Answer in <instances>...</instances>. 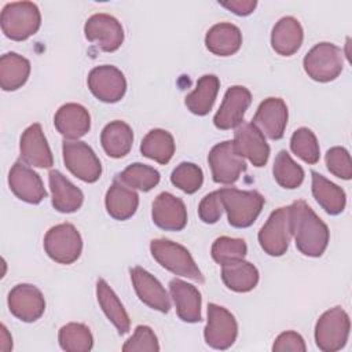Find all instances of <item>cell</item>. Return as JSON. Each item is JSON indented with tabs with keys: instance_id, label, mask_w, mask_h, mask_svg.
Returning a JSON list of instances; mask_svg holds the SVG:
<instances>
[{
	"instance_id": "4dcf8cb0",
	"label": "cell",
	"mask_w": 352,
	"mask_h": 352,
	"mask_svg": "<svg viewBox=\"0 0 352 352\" xmlns=\"http://www.w3.org/2000/svg\"><path fill=\"white\" fill-rule=\"evenodd\" d=\"M96 297L98 302L107 316V319L116 326L120 334H125L129 331L131 320L129 316L118 300L117 294L113 292V289L107 285L104 279H98L96 282Z\"/></svg>"
},
{
	"instance_id": "f1b7e54d",
	"label": "cell",
	"mask_w": 352,
	"mask_h": 352,
	"mask_svg": "<svg viewBox=\"0 0 352 352\" xmlns=\"http://www.w3.org/2000/svg\"><path fill=\"white\" fill-rule=\"evenodd\" d=\"M221 279L230 290L236 293H246L257 286L258 271L253 264L242 258L223 264Z\"/></svg>"
},
{
	"instance_id": "e0dca14e",
	"label": "cell",
	"mask_w": 352,
	"mask_h": 352,
	"mask_svg": "<svg viewBox=\"0 0 352 352\" xmlns=\"http://www.w3.org/2000/svg\"><path fill=\"white\" fill-rule=\"evenodd\" d=\"M8 184L11 191L28 204H40L47 197L41 177L23 161H16L10 169Z\"/></svg>"
},
{
	"instance_id": "4fadbf2b",
	"label": "cell",
	"mask_w": 352,
	"mask_h": 352,
	"mask_svg": "<svg viewBox=\"0 0 352 352\" xmlns=\"http://www.w3.org/2000/svg\"><path fill=\"white\" fill-rule=\"evenodd\" d=\"M84 33L88 41L96 43L102 51H117L124 41V29L118 19L109 14L91 15L84 26Z\"/></svg>"
},
{
	"instance_id": "5bb4252c",
	"label": "cell",
	"mask_w": 352,
	"mask_h": 352,
	"mask_svg": "<svg viewBox=\"0 0 352 352\" xmlns=\"http://www.w3.org/2000/svg\"><path fill=\"white\" fill-rule=\"evenodd\" d=\"M10 312L22 322L30 323L41 318L45 311V300L41 290L29 283H19L8 293Z\"/></svg>"
},
{
	"instance_id": "1f68e13d",
	"label": "cell",
	"mask_w": 352,
	"mask_h": 352,
	"mask_svg": "<svg viewBox=\"0 0 352 352\" xmlns=\"http://www.w3.org/2000/svg\"><path fill=\"white\" fill-rule=\"evenodd\" d=\"M220 88L219 77L214 74H205L197 81L195 89L186 96L187 109L197 116H206L216 100Z\"/></svg>"
},
{
	"instance_id": "e575fe53",
	"label": "cell",
	"mask_w": 352,
	"mask_h": 352,
	"mask_svg": "<svg viewBox=\"0 0 352 352\" xmlns=\"http://www.w3.org/2000/svg\"><path fill=\"white\" fill-rule=\"evenodd\" d=\"M59 345L67 352H88L92 349L94 337L84 323H67L59 330Z\"/></svg>"
},
{
	"instance_id": "bcb514c9",
	"label": "cell",
	"mask_w": 352,
	"mask_h": 352,
	"mask_svg": "<svg viewBox=\"0 0 352 352\" xmlns=\"http://www.w3.org/2000/svg\"><path fill=\"white\" fill-rule=\"evenodd\" d=\"M12 349V338L4 324L0 327V351L8 352Z\"/></svg>"
},
{
	"instance_id": "d6a6232c",
	"label": "cell",
	"mask_w": 352,
	"mask_h": 352,
	"mask_svg": "<svg viewBox=\"0 0 352 352\" xmlns=\"http://www.w3.org/2000/svg\"><path fill=\"white\" fill-rule=\"evenodd\" d=\"M30 62L15 54L7 52L0 58V85L4 91H16L29 78Z\"/></svg>"
},
{
	"instance_id": "d590c367",
	"label": "cell",
	"mask_w": 352,
	"mask_h": 352,
	"mask_svg": "<svg viewBox=\"0 0 352 352\" xmlns=\"http://www.w3.org/2000/svg\"><path fill=\"white\" fill-rule=\"evenodd\" d=\"M272 173L276 183L283 188H297L304 180L302 168L293 161L290 154L286 150H280L274 161Z\"/></svg>"
},
{
	"instance_id": "484cf974",
	"label": "cell",
	"mask_w": 352,
	"mask_h": 352,
	"mask_svg": "<svg viewBox=\"0 0 352 352\" xmlns=\"http://www.w3.org/2000/svg\"><path fill=\"white\" fill-rule=\"evenodd\" d=\"M302 38L304 32L301 23L294 16H283L272 28L271 45L279 55L290 56L298 51Z\"/></svg>"
},
{
	"instance_id": "8992f818",
	"label": "cell",
	"mask_w": 352,
	"mask_h": 352,
	"mask_svg": "<svg viewBox=\"0 0 352 352\" xmlns=\"http://www.w3.org/2000/svg\"><path fill=\"white\" fill-rule=\"evenodd\" d=\"M302 65L312 80L319 82L333 81L342 72V51L331 43H319L308 51Z\"/></svg>"
},
{
	"instance_id": "7a4b0ae2",
	"label": "cell",
	"mask_w": 352,
	"mask_h": 352,
	"mask_svg": "<svg viewBox=\"0 0 352 352\" xmlns=\"http://www.w3.org/2000/svg\"><path fill=\"white\" fill-rule=\"evenodd\" d=\"M0 23L6 37L22 41L40 29L41 14L38 7L32 1L7 3L1 10Z\"/></svg>"
},
{
	"instance_id": "83f0119b",
	"label": "cell",
	"mask_w": 352,
	"mask_h": 352,
	"mask_svg": "<svg viewBox=\"0 0 352 352\" xmlns=\"http://www.w3.org/2000/svg\"><path fill=\"white\" fill-rule=\"evenodd\" d=\"M100 143L104 153L111 158H122L125 157L133 143V132L132 128L120 120L109 122L102 133H100Z\"/></svg>"
},
{
	"instance_id": "30bf717a",
	"label": "cell",
	"mask_w": 352,
	"mask_h": 352,
	"mask_svg": "<svg viewBox=\"0 0 352 352\" xmlns=\"http://www.w3.org/2000/svg\"><path fill=\"white\" fill-rule=\"evenodd\" d=\"M213 182L221 184L235 183L241 173L246 170L243 157H241L234 146L232 140L217 143L212 147L208 155Z\"/></svg>"
},
{
	"instance_id": "60d3db41",
	"label": "cell",
	"mask_w": 352,
	"mask_h": 352,
	"mask_svg": "<svg viewBox=\"0 0 352 352\" xmlns=\"http://www.w3.org/2000/svg\"><path fill=\"white\" fill-rule=\"evenodd\" d=\"M124 352H157L160 351V344L157 336L148 326L139 324L132 337L122 345Z\"/></svg>"
},
{
	"instance_id": "9c48e42d",
	"label": "cell",
	"mask_w": 352,
	"mask_h": 352,
	"mask_svg": "<svg viewBox=\"0 0 352 352\" xmlns=\"http://www.w3.org/2000/svg\"><path fill=\"white\" fill-rule=\"evenodd\" d=\"M62 151L66 168L76 177L85 183H95L100 177V161L87 143L80 140H65Z\"/></svg>"
},
{
	"instance_id": "3957f363",
	"label": "cell",
	"mask_w": 352,
	"mask_h": 352,
	"mask_svg": "<svg viewBox=\"0 0 352 352\" xmlns=\"http://www.w3.org/2000/svg\"><path fill=\"white\" fill-rule=\"evenodd\" d=\"M224 210L227 212L228 223L235 228L250 227L258 217L264 197L258 191H245L234 187L219 190Z\"/></svg>"
},
{
	"instance_id": "8fae6325",
	"label": "cell",
	"mask_w": 352,
	"mask_h": 352,
	"mask_svg": "<svg viewBox=\"0 0 352 352\" xmlns=\"http://www.w3.org/2000/svg\"><path fill=\"white\" fill-rule=\"evenodd\" d=\"M238 324L234 315L217 304L208 305V322L204 331L205 341L214 349H228L236 340Z\"/></svg>"
},
{
	"instance_id": "836d02e7",
	"label": "cell",
	"mask_w": 352,
	"mask_h": 352,
	"mask_svg": "<svg viewBox=\"0 0 352 352\" xmlns=\"http://www.w3.org/2000/svg\"><path fill=\"white\" fill-rule=\"evenodd\" d=\"M140 153L158 164H168L175 153L173 136L165 129H151L142 140Z\"/></svg>"
},
{
	"instance_id": "cb8c5ba5",
	"label": "cell",
	"mask_w": 352,
	"mask_h": 352,
	"mask_svg": "<svg viewBox=\"0 0 352 352\" xmlns=\"http://www.w3.org/2000/svg\"><path fill=\"white\" fill-rule=\"evenodd\" d=\"M48 182L52 195V206L60 213H72L81 208L82 191L67 180L59 170L52 169L48 173Z\"/></svg>"
},
{
	"instance_id": "f546056e",
	"label": "cell",
	"mask_w": 352,
	"mask_h": 352,
	"mask_svg": "<svg viewBox=\"0 0 352 352\" xmlns=\"http://www.w3.org/2000/svg\"><path fill=\"white\" fill-rule=\"evenodd\" d=\"M312 195L329 214H340L346 204L345 192L341 187L327 180L320 173L312 170Z\"/></svg>"
},
{
	"instance_id": "ab89813d",
	"label": "cell",
	"mask_w": 352,
	"mask_h": 352,
	"mask_svg": "<svg viewBox=\"0 0 352 352\" xmlns=\"http://www.w3.org/2000/svg\"><path fill=\"white\" fill-rule=\"evenodd\" d=\"M173 186L187 194L197 192L204 183L202 169L192 162H180L170 175Z\"/></svg>"
},
{
	"instance_id": "f35d334b",
	"label": "cell",
	"mask_w": 352,
	"mask_h": 352,
	"mask_svg": "<svg viewBox=\"0 0 352 352\" xmlns=\"http://www.w3.org/2000/svg\"><path fill=\"white\" fill-rule=\"evenodd\" d=\"M248 246L243 239L239 238H230V236H220L212 245V257L213 260L223 265L231 261L242 260L246 256Z\"/></svg>"
},
{
	"instance_id": "74e56055",
	"label": "cell",
	"mask_w": 352,
	"mask_h": 352,
	"mask_svg": "<svg viewBox=\"0 0 352 352\" xmlns=\"http://www.w3.org/2000/svg\"><path fill=\"white\" fill-rule=\"evenodd\" d=\"M292 151L307 164H316L319 161V143L315 133L309 128H298L290 139Z\"/></svg>"
},
{
	"instance_id": "2e32d148",
	"label": "cell",
	"mask_w": 352,
	"mask_h": 352,
	"mask_svg": "<svg viewBox=\"0 0 352 352\" xmlns=\"http://www.w3.org/2000/svg\"><path fill=\"white\" fill-rule=\"evenodd\" d=\"M252 124L272 140L282 139L287 125V106L280 98L264 99L256 110Z\"/></svg>"
},
{
	"instance_id": "7bdbcfd3",
	"label": "cell",
	"mask_w": 352,
	"mask_h": 352,
	"mask_svg": "<svg viewBox=\"0 0 352 352\" xmlns=\"http://www.w3.org/2000/svg\"><path fill=\"white\" fill-rule=\"evenodd\" d=\"M224 210L220 191H213L202 198L198 206V216L206 224H214L221 217Z\"/></svg>"
},
{
	"instance_id": "f6af8a7d",
	"label": "cell",
	"mask_w": 352,
	"mask_h": 352,
	"mask_svg": "<svg viewBox=\"0 0 352 352\" xmlns=\"http://www.w3.org/2000/svg\"><path fill=\"white\" fill-rule=\"evenodd\" d=\"M220 6L232 11L236 15L245 16L254 11L257 1L256 0H230V1H221Z\"/></svg>"
},
{
	"instance_id": "603a6c76",
	"label": "cell",
	"mask_w": 352,
	"mask_h": 352,
	"mask_svg": "<svg viewBox=\"0 0 352 352\" xmlns=\"http://www.w3.org/2000/svg\"><path fill=\"white\" fill-rule=\"evenodd\" d=\"M169 292L177 316L183 322L197 323L201 320V293L195 286L175 278L169 282Z\"/></svg>"
},
{
	"instance_id": "44dd1931",
	"label": "cell",
	"mask_w": 352,
	"mask_h": 352,
	"mask_svg": "<svg viewBox=\"0 0 352 352\" xmlns=\"http://www.w3.org/2000/svg\"><path fill=\"white\" fill-rule=\"evenodd\" d=\"M19 151L22 161L28 165L36 168H51L54 165L52 153L40 124H33L23 131Z\"/></svg>"
},
{
	"instance_id": "52a82bcc",
	"label": "cell",
	"mask_w": 352,
	"mask_h": 352,
	"mask_svg": "<svg viewBox=\"0 0 352 352\" xmlns=\"http://www.w3.org/2000/svg\"><path fill=\"white\" fill-rule=\"evenodd\" d=\"M44 250L54 261L59 264H72L81 254V235L70 223L54 226L44 236Z\"/></svg>"
},
{
	"instance_id": "5b68a950",
	"label": "cell",
	"mask_w": 352,
	"mask_h": 352,
	"mask_svg": "<svg viewBox=\"0 0 352 352\" xmlns=\"http://www.w3.org/2000/svg\"><path fill=\"white\" fill-rule=\"evenodd\" d=\"M351 322L341 307H334L320 315L315 326V341L320 351L336 352L345 346Z\"/></svg>"
},
{
	"instance_id": "ac0fdd59",
	"label": "cell",
	"mask_w": 352,
	"mask_h": 352,
	"mask_svg": "<svg viewBox=\"0 0 352 352\" xmlns=\"http://www.w3.org/2000/svg\"><path fill=\"white\" fill-rule=\"evenodd\" d=\"M133 289L142 302L147 307L157 309L162 314H168L170 309V300L166 290L150 272L142 267H133L129 270Z\"/></svg>"
},
{
	"instance_id": "7402d4cb",
	"label": "cell",
	"mask_w": 352,
	"mask_h": 352,
	"mask_svg": "<svg viewBox=\"0 0 352 352\" xmlns=\"http://www.w3.org/2000/svg\"><path fill=\"white\" fill-rule=\"evenodd\" d=\"M54 125L67 140H76L89 131L91 116L84 106L78 103H66L55 113Z\"/></svg>"
},
{
	"instance_id": "277c9868",
	"label": "cell",
	"mask_w": 352,
	"mask_h": 352,
	"mask_svg": "<svg viewBox=\"0 0 352 352\" xmlns=\"http://www.w3.org/2000/svg\"><path fill=\"white\" fill-rule=\"evenodd\" d=\"M150 250L155 261L172 274L192 279L199 283L205 280L201 270L184 246L169 239L158 238L151 241Z\"/></svg>"
},
{
	"instance_id": "ba28073f",
	"label": "cell",
	"mask_w": 352,
	"mask_h": 352,
	"mask_svg": "<svg viewBox=\"0 0 352 352\" xmlns=\"http://www.w3.org/2000/svg\"><path fill=\"white\" fill-rule=\"evenodd\" d=\"M257 238L261 249L267 254L274 257L283 256L287 252L292 238L289 206H282L274 210L258 231Z\"/></svg>"
},
{
	"instance_id": "7c38bea8",
	"label": "cell",
	"mask_w": 352,
	"mask_h": 352,
	"mask_svg": "<svg viewBox=\"0 0 352 352\" xmlns=\"http://www.w3.org/2000/svg\"><path fill=\"white\" fill-rule=\"evenodd\" d=\"M88 88L92 95L104 103H116L126 91V80L120 69L111 65L94 67L88 74Z\"/></svg>"
},
{
	"instance_id": "8d00e7d4",
	"label": "cell",
	"mask_w": 352,
	"mask_h": 352,
	"mask_svg": "<svg viewBox=\"0 0 352 352\" xmlns=\"http://www.w3.org/2000/svg\"><path fill=\"white\" fill-rule=\"evenodd\" d=\"M116 177L125 186L140 191H150L160 183V172L153 166L140 162L128 165Z\"/></svg>"
},
{
	"instance_id": "ffe728a7",
	"label": "cell",
	"mask_w": 352,
	"mask_h": 352,
	"mask_svg": "<svg viewBox=\"0 0 352 352\" xmlns=\"http://www.w3.org/2000/svg\"><path fill=\"white\" fill-rule=\"evenodd\" d=\"M234 146L241 157H246L254 166H264L270 157V146L264 135L252 124L242 122L234 136Z\"/></svg>"
},
{
	"instance_id": "6da1fadb",
	"label": "cell",
	"mask_w": 352,
	"mask_h": 352,
	"mask_svg": "<svg viewBox=\"0 0 352 352\" xmlns=\"http://www.w3.org/2000/svg\"><path fill=\"white\" fill-rule=\"evenodd\" d=\"M290 227L297 249L308 257H320L330 239V231L323 220L302 199L290 206Z\"/></svg>"
},
{
	"instance_id": "4316f807",
	"label": "cell",
	"mask_w": 352,
	"mask_h": 352,
	"mask_svg": "<svg viewBox=\"0 0 352 352\" xmlns=\"http://www.w3.org/2000/svg\"><path fill=\"white\" fill-rule=\"evenodd\" d=\"M205 44L212 54L230 56L239 51L242 45V33L238 26L228 22H220L208 30Z\"/></svg>"
},
{
	"instance_id": "ee69618b",
	"label": "cell",
	"mask_w": 352,
	"mask_h": 352,
	"mask_svg": "<svg viewBox=\"0 0 352 352\" xmlns=\"http://www.w3.org/2000/svg\"><path fill=\"white\" fill-rule=\"evenodd\" d=\"M307 346L304 342V338L296 333V331H283L280 333L272 345L274 352H285V351H292V352H305Z\"/></svg>"
},
{
	"instance_id": "d4e9b609",
	"label": "cell",
	"mask_w": 352,
	"mask_h": 352,
	"mask_svg": "<svg viewBox=\"0 0 352 352\" xmlns=\"http://www.w3.org/2000/svg\"><path fill=\"white\" fill-rule=\"evenodd\" d=\"M107 213L116 220H126L132 217L139 205V195L136 191L117 177H114L104 198Z\"/></svg>"
},
{
	"instance_id": "9a60e30c",
	"label": "cell",
	"mask_w": 352,
	"mask_h": 352,
	"mask_svg": "<svg viewBox=\"0 0 352 352\" xmlns=\"http://www.w3.org/2000/svg\"><path fill=\"white\" fill-rule=\"evenodd\" d=\"M252 103V94L246 87L232 85L226 91L220 109L213 117L216 128L227 131L239 126L243 122V116Z\"/></svg>"
},
{
	"instance_id": "b9f144b4",
	"label": "cell",
	"mask_w": 352,
	"mask_h": 352,
	"mask_svg": "<svg viewBox=\"0 0 352 352\" xmlns=\"http://www.w3.org/2000/svg\"><path fill=\"white\" fill-rule=\"evenodd\" d=\"M326 165L334 176L349 180L352 177V164L346 148L336 146L326 153Z\"/></svg>"
},
{
	"instance_id": "d6986e66",
	"label": "cell",
	"mask_w": 352,
	"mask_h": 352,
	"mask_svg": "<svg viewBox=\"0 0 352 352\" xmlns=\"http://www.w3.org/2000/svg\"><path fill=\"white\" fill-rule=\"evenodd\" d=\"M153 221L165 231H180L187 224L184 202L170 192H161L153 202Z\"/></svg>"
}]
</instances>
